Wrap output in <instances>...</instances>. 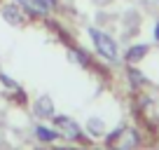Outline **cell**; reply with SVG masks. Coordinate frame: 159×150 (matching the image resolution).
<instances>
[{
    "mask_svg": "<svg viewBox=\"0 0 159 150\" xmlns=\"http://www.w3.org/2000/svg\"><path fill=\"white\" fill-rule=\"evenodd\" d=\"M52 122H54V129L59 131V136H63L66 141H84L87 134L82 131V127H80L73 117H68V115H54V117H52Z\"/></svg>",
    "mask_w": 159,
    "mask_h": 150,
    "instance_id": "obj_3",
    "label": "cell"
},
{
    "mask_svg": "<svg viewBox=\"0 0 159 150\" xmlns=\"http://www.w3.org/2000/svg\"><path fill=\"white\" fill-rule=\"evenodd\" d=\"M0 16H2L10 26H24L26 21H28V14H26L19 5H16L14 0L2 2V7H0Z\"/></svg>",
    "mask_w": 159,
    "mask_h": 150,
    "instance_id": "obj_4",
    "label": "cell"
},
{
    "mask_svg": "<svg viewBox=\"0 0 159 150\" xmlns=\"http://www.w3.org/2000/svg\"><path fill=\"white\" fill-rule=\"evenodd\" d=\"M33 113L40 117V120H52L56 115V108H54V99L49 94H40L38 99L33 101Z\"/></svg>",
    "mask_w": 159,
    "mask_h": 150,
    "instance_id": "obj_5",
    "label": "cell"
},
{
    "mask_svg": "<svg viewBox=\"0 0 159 150\" xmlns=\"http://www.w3.org/2000/svg\"><path fill=\"white\" fill-rule=\"evenodd\" d=\"M68 59L75 61L77 66H82V68H89V66H91L89 54H87L84 49H80V47H68Z\"/></svg>",
    "mask_w": 159,
    "mask_h": 150,
    "instance_id": "obj_9",
    "label": "cell"
},
{
    "mask_svg": "<svg viewBox=\"0 0 159 150\" xmlns=\"http://www.w3.org/2000/svg\"><path fill=\"white\" fill-rule=\"evenodd\" d=\"M126 77H129V82H131L134 87H140V85H145V82H148V77H145L138 68H134V66H129V68H126Z\"/></svg>",
    "mask_w": 159,
    "mask_h": 150,
    "instance_id": "obj_11",
    "label": "cell"
},
{
    "mask_svg": "<svg viewBox=\"0 0 159 150\" xmlns=\"http://www.w3.org/2000/svg\"><path fill=\"white\" fill-rule=\"evenodd\" d=\"M33 5L40 10L42 16H49V14H54V12L59 10V0H33Z\"/></svg>",
    "mask_w": 159,
    "mask_h": 150,
    "instance_id": "obj_10",
    "label": "cell"
},
{
    "mask_svg": "<svg viewBox=\"0 0 159 150\" xmlns=\"http://www.w3.org/2000/svg\"><path fill=\"white\" fill-rule=\"evenodd\" d=\"M33 131H35V138L42 141V143H54V141L59 138V131L52 129V127H47V124H38Z\"/></svg>",
    "mask_w": 159,
    "mask_h": 150,
    "instance_id": "obj_8",
    "label": "cell"
},
{
    "mask_svg": "<svg viewBox=\"0 0 159 150\" xmlns=\"http://www.w3.org/2000/svg\"><path fill=\"white\" fill-rule=\"evenodd\" d=\"M0 82H2V85H7L10 89H19V87H16V82H14V80H10L5 73H0Z\"/></svg>",
    "mask_w": 159,
    "mask_h": 150,
    "instance_id": "obj_12",
    "label": "cell"
},
{
    "mask_svg": "<svg viewBox=\"0 0 159 150\" xmlns=\"http://www.w3.org/2000/svg\"><path fill=\"white\" fill-rule=\"evenodd\" d=\"M148 54H150V45H145V42H136V45L126 47V52H124L122 59H124L129 66H136V63H140V61H145Z\"/></svg>",
    "mask_w": 159,
    "mask_h": 150,
    "instance_id": "obj_6",
    "label": "cell"
},
{
    "mask_svg": "<svg viewBox=\"0 0 159 150\" xmlns=\"http://www.w3.org/2000/svg\"><path fill=\"white\" fill-rule=\"evenodd\" d=\"M152 38L159 42V21H154V26H152Z\"/></svg>",
    "mask_w": 159,
    "mask_h": 150,
    "instance_id": "obj_13",
    "label": "cell"
},
{
    "mask_svg": "<svg viewBox=\"0 0 159 150\" xmlns=\"http://www.w3.org/2000/svg\"><path fill=\"white\" fill-rule=\"evenodd\" d=\"M87 35L91 38V45H94L96 54L103 61H108V63L119 61V47H117V42H115V38L110 33L96 28V26H89V28H87Z\"/></svg>",
    "mask_w": 159,
    "mask_h": 150,
    "instance_id": "obj_2",
    "label": "cell"
},
{
    "mask_svg": "<svg viewBox=\"0 0 159 150\" xmlns=\"http://www.w3.org/2000/svg\"><path fill=\"white\" fill-rule=\"evenodd\" d=\"M105 150H138L143 145V136L136 127H119L105 136Z\"/></svg>",
    "mask_w": 159,
    "mask_h": 150,
    "instance_id": "obj_1",
    "label": "cell"
},
{
    "mask_svg": "<svg viewBox=\"0 0 159 150\" xmlns=\"http://www.w3.org/2000/svg\"><path fill=\"white\" fill-rule=\"evenodd\" d=\"M84 134L91 136V138H105V136H108V124H105L101 117H89Z\"/></svg>",
    "mask_w": 159,
    "mask_h": 150,
    "instance_id": "obj_7",
    "label": "cell"
}]
</instances>
